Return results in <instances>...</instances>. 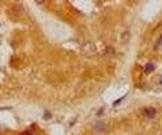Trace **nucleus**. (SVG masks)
Returning a JSON list of instances; mask_svg holds the SVG:
<instances>
[{
	"label": "nucleus",
	"mask_w": 162,
	"mask_h": 135,
	"mask_svg": "<svg viewBox=\"0 0 162 135\" xmlns=\"http://www.w3.org/2000/svg\"><path fill=\"white\" fill-rule=\"evenodd\" d=\"M145 112H146V115H147L149 117H153V116H154V113H155V111H154L153 108H146Z\"/></svg>",
	"instance_id": "nucleus-1"
}]
</instances>
